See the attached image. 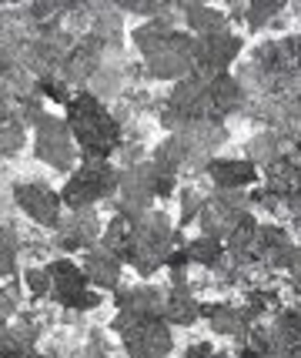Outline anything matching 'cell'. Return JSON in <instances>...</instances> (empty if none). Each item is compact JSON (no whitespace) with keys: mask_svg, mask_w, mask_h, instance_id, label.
Here are the masks:
<instances>
[{"mask_svg":"<svg viewBox=\"0 0 301 358\" xmlns=\"http://www.w3.org/2000/svg\"><path fill=\"white\" fill-rule=\"evenodd\" d=\"M201 204H205V198L198 194V187H184L181 191V228H188L191 221H198Z\"/></svg>","mask_w":301,"mask_h":358,"instance_id":"obj_30","label":"cell"},{"mask_svg":"<svg viewBox=\"0 0 301 358\" xmlns=\"http://www.w3.org/2000/svg\"><path fill=\"white\" fill-rule=\"evenodd\" d=\"M117 178H121V171L111 161H80V168L67 174L61 201L71 211H91L94 204L111 201L117 194Z\"/></svg>","mask_w":301,"mask_h":358,"instance_id":"obj_6","label":"cell"},{"mask_svg":"<svg viewBox=\"0 0 301 358\" xmlns=\"http://www.w3.org/2000/svg\"><path fill=\"white\" fill-rule=\"evenodd\" d=\"M291 275H295V278H301V248H295V255H291Z\"/></svg>","mask_w":301,"mask_h":358,"instance_id":"obj_34","label":"cell"},{"mask_svg":"<svg viewBox=\"0 0 301 358\" xmlns=\"http://www.w3.org/2000/svg\"><path fill=\"white\" fill-rule=\"evenodd\" d=\"M64 121L71 127V138H74L84 161H111L114 148L121 144V124L114 121V114L97 101L94 94H74L67 101Z\"/></svg>","mask_w":301,"mask_h":358,"instance_id":"obj_2","label":"cell"},{"mask_svg":"<svg viewBox=\"0 0 301 358\" xmlns=\"http://www.w3.org/2000/svg\"><path fill=\"white\" fill-rule=\"evenodd\" d=\"M181 245V234L175 231L171 218L164 211H147L141 218H131V251L127 265L141 278H151L164 268V258Z\"/></svg>","mask_w":301,"mask_h":358,"instance_id":"obj_4","label":"cell"},{"mask_svg":"<svg viewBox=\"0 0 301 358\" xmlns=\"http://www.w3.org/2000/svg\"><path fill=\"white\" fill-rule=\"evenodd\" d=\"M181 14H184L188 34H194V37H207V34L228 31V14L218 10V7H207V3H184Z\"/></svg>","mask_w":301,"mask_h":358,"instance_id":"obj_23","label":"cell"},{"mask_svg":"<svg viewBox=\"0 0 301 358\" xmlns=\"http://www.w3.org/2000/svg\"><path fill=\"white\" fill-rule=\"evenodd\" d=\"M181 358H228V355H224V352H218L214 345L198 342V345H191V348H188V352H184Z\"/></svg>","mask_w":301,"mask_h":358,"instance_id":"obj_32","label":"cell"},{"mask_svg":"<svg viewBox=\"0 0 301 358\" xmlns=\"http://www.w3.org/2000/svg\"><path fill=\"white\" fill-rule=\"evenodd\" d=\"M207 97H211V121L224 124V117L238 114L244 104V87L238 78L231 74H218V78L207 80Z\"/></svg>","mask_w":301,"mask_h":358,"instance_id":"obj_18","label":"cell"},{"mask_svg":"<svg viewBox=\"0 0 301 358\" xmlns=\"http://www.w3.org/2000/svg\"><path fill=\"white\" fill-rule=\"evenodd\" d=\"M111 331L121 338L127 358H168L175 352L171 325L161 315L117 312L111 322Z\"/></svg>","mask_w":301,"mask_h":358,"instance_id":"obj_5","label":"cell"},{"mask_svg":"<svg viewBox=\"0 0 301 358\" xmlns=\"http://www.w3.org/2000/svg\"><path fill=\"white\" fill-rule=\"evenodd\" d=\"M238 358H265V355H261V352H254V348H248V345H244V348H238Z\"/></svg>","mask_w":301,"mask_h":358,"instance_id":"obj_35","label":"cell"},{"mask_svg":"<svg viewBox=\"0 0 301 358\" xmlns=\"http://www.w3.org/2000/svg\"><path fill=\"white\" fill-rule=\"evenodd\" d=\"M124 10L131 14H141V17H154L164 10V3H124Z\"/></svg>","mask_w":301,"mask_h":358,"instance_id":"obj_33","label":"cell"},{"mask_svg":"<svg viewBox=\"0 0 301 358\" xmlns=\"http://www.w3.org/2000/svg\"><path fill=\"white\" fill-rule=\"evenodd\" d=\"M244 215H248V194H244V191H214V194L205 198V204H201L198 224H201V234H205V238H214V241L224 245L228 231H231Z\"/></svg>","mask_w":301,"mask_h":358,"instance_id":"obj_12","label":"cell"},{"mask_svg":"<svg viewBox=\"0 0 301 358\" xmlns=\"http://www.w3.org/2000/svg\"><path fill=\"white\" fill-rule=\"evenodd\" d=\"M184 251H188V262H191V265H201V268H218V265H221V258L228 255L221 241L205 238V234L191 238L188 245H184Z\"/></svg>","mask_w":301,"mask_h":358,"instance_id":"obj_25","label":"cell"},{"mask_svg":"<svg viewBox=\"0 0 301 358\" xmlns=\"http://www.w3.org/2000/svg\"><path fill=\"white\" fill-rule=\"evenodd\" d=\"M14 201L17 208L34 221V224H41V228H54L57 231V224H61V194L54 191L50 185L44 181H24V185L14 187Z\"/></svg>","mask_w":301,"mask_h":358,"instance_id":"obj_13","label":"cell"},{"mask_svg":"<svg viewBox=\"0 0 301 358\" xmlns=\"http://www.w3.org/2000/svg\"><path fill=\"white\" fill-rule=\"evenodd\" d=\"M134 47L141 50L147 71L161 80H181L194 74V57H191V44L194 37L188 31H177L168 20H147L131 34Z\"/></svg>","mask_w":301,"mask_h":358,"instance_id":"obj_1","label":"cell"},{"mask_svg":"<svg viewBox=\"0 0 301 358\" xmlns=\"http://www.w3.org/2000/svg\"><path fill=\"white\" fill-rule=\"evenodd\" d=\"M224 141H228L224 124H211V121L188 124L161 141L154 148L151 164L161 168V171L175 174V178H181L184 171H205L207 161L214 157V151L221 148Z\"/></svg>","mask_w":301,"mask_h":358,"instance_id":"obj_3","label":"cell"},{"mask_svg":"<svg viewBox=\"0 0 301 358\" xmlns=\"http://www.w3.org/2000/svg\"><path fill=\"white\" fill-rule=\"evenodd\" d=\"M97 64H101V47H97L94 41H84L80 47H74V54L67 57L64 71H67V78L71 80H84Z\"/></svg>","mask_w":301,"mask_h":358,"instance_id":"obj_26","label":"cell"},{"mask_svg":"<svg viewBox=\"0 0 301 358\" xmlns=\"http://www.w3.org/2000/svg\"><path fill=\"white\" fill-rule=\"evenodd\" d=\"M121 268L124 265L108 248H101V245L87 248L84 258H80V271H84L87 285H94V292H114L121 285Z\"/></svg>","mask_w":301,"mask_h":358,"instance_id":"obj_17","label":"cell"},{"mask_svg":"<svg viewBox=\"0 0 301 358\" xmlns=\"http://www.w3.org/2000/svg\"><path fill=\"white\" fill-rule=\"evenodd\" d=\"M34 345H37V325L27 318L20 325L0 328V358H31Z\"/></svg>","mask_w":301,"mask_h":358,"instance_id":"obj_22","label":"cell"},{"mask_svg":"<svg viewBox=\"0 0 301 358\" xmlns=\"http://www.w3.org/2000/svg\"><path fill=\"white\" fill-rule=\"evenodd\" d=\"M101 238V221L94 211H74L57 224V248L61 251H87Z\"/></svg>","mask_w":301,"mask_h":358,"instance_id":"obj_16","label":"cell"},{"mask_svg":"<svg viewBox=\"0 0 301 358\" xmlns=\"http://www.w3.org/2000/svg\"><path fill=\"white\" fill-rule=\"evenodd\" d=\"M241 37L231 31H218L207 34V37H194L191 44V57H194V74L201 78H218V74H228L231 64L241 57Z\"/></svg>","mask_w":301,"mask_h":358,"instance_id":"obj_11","label":"cell"},{"mask_svg":"<svg viewBox=\"0 0 301 358\" xmlns=\"http://www.w3.org/2000/svg\"><path fill=\"white\" fill-rule=\"evenodd\" d=\"M34 155L41 157L54 171H74L78 161V144L71 138V127L64 117L54 114H41V121L34 124Z\"/></svg>","mask_w":301,"mask_h":358,"instance_id":"obj_10","label":"cell"},{"mask_svg":"<svg viewBox=\"0 0 301 358\" xmlns=\"http://www.w3.org/2000/svg\"><path fill=\"white\" fill-rule=\"evenodd\" d=\"M205 174L214 181V191H244L258 181V164L248 157H211Z\"/></svg>","mask_w":301,"mask_h":358,"instance_id":"obj_15","label":"cell"},{"mask_svg":"<svg viewBox=\"0 0 301 358\" xmlns=\"http://www.w3.org/2000/svg\"><path fill=\"white\" fill-rule=\"evenodd\" d=\"M211 121V97H207V78L201 74H188L181 78L168 94V104L161 110V124L168 134H175L188 124H201ZM214 124V121H211Z\"/></svg>","mask_w":301,"mask_h":358,"instance_id":"obj_7","label":"cell"},{"mask_svg":"<svg viewBox=\"0 0 301 358\" xmlns=\"http://www.w3.org/2000/svg\"><path fill=\"white\" fill-rule=\"evenodd\" d=\"M258 224L261 221L254 218L251 211L244 215V218L228 231V238H224V251L235 258V262H254V241H258Z\"/></svg>","mask_w":301,"mask_h":358,"instance_id":"obj_24","label":"cell"},{"mask_svg":"<svg viewBox=\"0 0 301 358\" xmlns=\"http://www.w3.org/2000/svg\"><path fill=\"white\" fill-rule=\"evenodd\" d=\"M17 258H20V241H17L14 228H0V278H14Z\"/></svg>","mask_w":301,"mask_h":358,"instance_id":"obj_27","label":"cell"},{"mask_svg":"<svg viewBox=\"0 0 301 358\" xmlns=\"http://www.w3.org/2000/svg\"><path fill=\"white\" fill-rule=\"evenodd\" d=\"M24 285H27V292H31L34 298L50 295V275H47V268H27V271H24Z\"/></svg>","mask_w":301,"mask_h":358,"instance_id":"obj_31","label":"cell"},{"mask_svg":"<svg viewBox=\"0 0 301 358\" xmlns=\"http://www.w3.org/2000/svg\"><path fill=\"white\" fill-rule=\"evenodd\" d=\"M198 318H201V301L191 295V288L188 285H171L164 292V322L168 325L191 328Z\"/></svg>","mask_w":301,"mask_h":358,"instance_id":"obj_21","label":"cell"},{"mask_svg":"<svg viewBox=\"0 0 301 358\" xmlns=\"http://www.w3.org/2000/svg\"><path fill=\"white\" fill-rule=\"evenodd\" d=\"M278 10H281V3H278V0H271V3L268 0H254V3L244 7V20H248V27H251V31H261L271 17L278 14Z\"/></svg>","mask_w":301,"mask_h":358,"instance_id":"obj_28","label":"cell"},{"mask_svg":"<svg viewBox=\"0 0 301 358\" xmlns=\"http://www.w3.org/2000/svg\"><path fill=\"white\" fill-rule=\"evenodd\" d=\"M47 275H50V295H54V301L64 305V308H71V312H91V308H97L104 301L101 292L87 288V278H84L80 265L71 262V258H54L47 265Z\"/></svg>","mask_w":301,"mask_h":358,"instance_id":"obj_9","label":"cell"},{"mask_svg":"<svg viewBox=\"0 0 301 358\" xmlns=\"http://www.w3.org/2000/svg\"><path fill=\"white\" fill-rule=\"evenodd\" d=\"M295 255V241L274 224H258V241H254V258L271 268H288Z\"/></svg>","mask_w":301,"mask_h":358,"instance_id":"obj_19","label":"cell"},{"mask_svg":"<svg viewBox=\"0 0 301 358\" xmlns=\"http://www.w3.org/2000/svg\"><path fill=\"white\" fill-rule=\"evenodd\" d=\"M117 312H138V315H161L164 318V292L154 285H134V288H117L114 295Z\"/></svg>","mask_w":301,"mask_h":358,"instance_id":"obj_20","label":"cell"},{"mask_svg":"<svg viewBox=\"0 0 301 358\" xmlns=\"http://www.w3.org/2000/svg\"><path fill=\"white\" fill-rule=\"evenodd\" d=\"M201 318H207V325L214 335L221 338H235V342L248 345V335L254 328V315L248 308H238V305H224V301H214V305H201Z\"/></svg>","mask_w":301,"mask_h":358,"instance_id":"obj_14","label":"cell"},{"mask_svg":"<svg viewBox=\"0 0 301 358\" xmlns=\"http://www.w3.org/2000/svg\"><path fill=\"white\" fill-rule=\"evenodd\" d=\"M17 308H20V285L10 278L0 288V328H7L10 315H17Z\"/></svg>","mask_w":301,"mask_h":358,"instance_id":"obj_29","label":"cell"},{"mask_svg":"<svg viewBox=\"0 0 301 358\" xmlns=\"http://www.w3.org/2000/svg\"><path fill=\"white\" fill-rule=\"evenodd\" d=\"M154 164L141 161V164H127L121 178H117V194L111 198L114 215L121 218H141L147 211H154Z\"/></svg>","mask_w":301,"mask_h":358,"instance_id":"obj_8","label":"cell"}]
</instances>
